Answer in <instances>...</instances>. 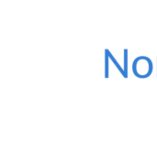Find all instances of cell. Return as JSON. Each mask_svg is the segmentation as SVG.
I'll return each instance as SVG.
<instances>
[{"mask_svg":"<svg viewBox=\"0 0 157 141\" xmlns=\"http://www.w3.org/2000/svg\"><path fill=\"white\" fill-rule=\"evenodd\" d=\"M105 51H106V52L108 53V55H109V60H110V61H112V62L114 63V65H115V66L117 67V69H118V70L120 71V72H121V73L122 74V76H123L124 78H126V74H125L124 69L121 67L120 63H119V62H118V61H116V59H115V58L113 57V55L111 54V52H110V51H109V50L108 49H106V50H105Z\"/></svg>","mask_w":157,"mask_h":141,"instance_id":"2","label":"cell"},{"mask_svg":"<svg viewBox=\"0 0 157 141\" xmlns=\"http://www.w3.org/2000/svg\"><path fill=\"white\" fill-rule=\"evenodd\" d=\"M132 65L135 66H141V68H136V69H132V72L134 73V75L140 79H146L148 77L151 76L152 72H153V62L150 60V58L146 57V56H139L137 57Z\"/></svg>","mask_w":157,"mask_h":141,"instance_id":"1","label":"cell"},{"mask_svg":"<svg viewBox=\"0 0 157 141\" xmlns=\"http://www.w3.org/2000/svg\"><path fill=\"white\" fill-rule=\"evenodd\" d=\"M124 72H125V74H126V77L128 78V50L125 49L124 50Z\"/></svg>","mask_w":157,"mask_h":141,"instance_id":"3","label":"cell"},{"mask_svg":"<svg viewBox=\"0 0 157 141\" xmlns=\"http://www.w3.org/2000/svg\"><path fill=\"white\" fill-rule=\"evenodd\" d=\"M109 55L108 53L105 51V77L106 78H109Z\"/></svg>","mask_w":157,"mask_h":141,"instance_id":"4","label":"cell"}]
</instances>
